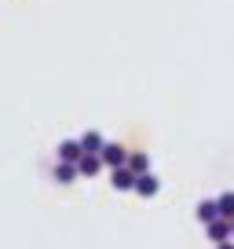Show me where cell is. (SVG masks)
Returning <instances> with one entry per match:
<instances>
[{
    "label": "cell",
    "mask_w": 234,
    "mask_h": 249,
    "mask_svg": "<svg viewBox=\"0 0 234 249\" xmlns=\"http://www.w3.org/2000/svg\"><path fill=\"white\" fill-rule=\"evenodd\" d=\"M216 249H234V238H223V242H216Z\"/></svg>",
    "instance_id": "cell-12"
},
{
    "label": "cell",
    "mask_w": 234,
    "mask_h": 249,
    "mask_svg": "<svg viewBox=\"0 0 234 249\" xmlns=\"http://www.w3.org/2000/svg\"><path fill=\"white\" fill-rule=\"evenodd\" d=\"M132 183H135V172L128 169V165H117L114 169V187L117 191H132Z\"/></svg>",
    "instance_id": "cell-5"
},
{
    "label": "cell",
    "mask_w": 234,
    "mask_h": 249,
    "mask_svg": "<svg viewBox=\"0 0 234 249\" xmlns=\"http://www.w3.org/2000/svg\"><path fill=\"white\" fill-rule=\"evenodd\" d=\"M125 158H128V150L121 147V143H106V140H102V147H99V161L102 165L117 169V165H125Z\"/></svg>",
    "instance_id": "cell-1"
},
{
    "label": "cell",
    "mask_w": 234,
    "mask_h": 249,
    "mask_svg": "<svg viewBox=\"0 0 234 249\" xmlns=\"http://www.w3.org/2000/svg\"><path fill=\"white\" fill-rule=\"evenodd\" d=\"M125 165L135 172V176H139V172H150V154H147V150H135V154L125 158Z\"/></svg>",
    "instance_id": "cell-6"
},
{
    "label": "cell",
    "mask_w": 234,
    "mask_h": 249,
    "mask_svg": "<svg viewBox=\"0 0 234 249\" xmlns=\"http://www.w3.org/2000/svg\"><path fill=\"white\" fill-rule=\"evenodd\" d=\"M205 227H209V238H212V242H223V238H234V234H231V220H223V216L209 220V224H205Z\"/></svg>",
    "instance_id": "cell-3"
},
{
    "label": "cell",
    "mask_w": 234,
    "mask_h": 249,
    "mask_svg": "<svg viewBox=\"0 0 234 249\" xmlns=\"http://www.w3.org/2000/svg\"><path fill=\"white\" fill-rule=\"evenodd\" d=\"M77 143H81V150H84V154H99V147H102V136H99V132H84Z\"/></svg>",
    "instance_id": "cell-9"
},
{
    "label": "cell",
    "mask_w": 234,
    "mask_h": 249,
    "mask_svg": "<svg viewBox=\"0 0 234 249\" xmlns=\"http://www.w3.org/2000/svg\"><path fill=\"white\" fill-rule=\"evenodd\" d=\"M231 234H234V216H231Z\"/></svg>",
    "instance_id": "cell-13"
},
{
    "label": "cell",
    "mask_w": 234,
    "mask_h": 249,
    "mask_svg": "<svg viewBox=\"0 0 234 249\" xmlns=\"http://www.w3.org/2000/svg\"><path fill=\"white\" fill-rule=\"evenodd\" d=\"M55 179H59V183H73V179H77V165H73V161H59Z\"/></svg>",
    "instance_id": "cell-10"
},
{
    "label": "cell",
    "mask_w": 234,
    "mask_h": 249,
    "mask_svg": "<svg viewBox=\"0 0 234 249\" xmlns=\"http://www.w3.org/2000/svg\"><path fill=\"white\" fill-rule=\"evenodd\" d=\"M81 154H84V150H81L77 140H63L59 143V161H77Z\"/></svg>",
    "instance_id": "cell-7"
},
{
    "label": "cell",
    "mask_w": 234,
    "mask_h": 249,
    "mask_svg": "<svg viewBox=\"0 0 234 249\" xmlns=\"http://www.w3.org/2000/svg\"><path fill=\"white\" fill-rule=\"evenodd\" d=\"M73 165H77V176H95V172L102 169L99 154H81V158H77V161H73Z\"/></svg>",
    "instance_id": "cell-4"
},
{
    "label": "cell",
    "mask_w": 234,
    "mask_h": 249,
    "mask_svg": "<svg viewBox=\"0 0 234 249\" xmlns=\"http://www.w3.org/2000/svg\"><path fill=\"white\" fill-rule=\"evenodd\" d=\"M157 187H161V183H157L154 172H139V176H135V183H132V191H135V195H143V198H154Z\"/></svg>",
    "instance_id": "cell-2"
},
{
    "label": "cell",
    "mask_w": 234,
    "mask_h": 249,
    "mask_svg": "<svg viewBox=\"0 0 234 249\" xmlns=\"http://www.w3.org/2000/svg\"><path fill=\"white\" fill-rule=\"evenodd\" d=\"M216 216H223V220L234 216V191H227V195L216 198Z\"/></svg>",
    "instance_id": "cell-8"
},
{
    "label": "cell",
    "mask_w": 234,
    "mask_h": 249,
    "mask_svg": "<svg viewBox=\"0 0 234 249\" xmlns=\"http://www.w3.org/2000/svg\"><path fill=\"white\" fill-rule=\"evenodd\" d=\"M201 224H209V220H216V202H201L198 205V213H194Z\"/></svg>",
    "instance_id": "cell-11"
}]
</instances>
